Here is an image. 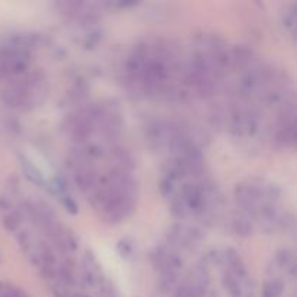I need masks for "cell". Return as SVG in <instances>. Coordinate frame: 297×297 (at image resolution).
Segmentation results:
<instances>
[{"label": "cell", "mask_w": 297, "mask_h": 297, "mask_svg": "<svg viewBox=\"0 0 297 297\" xmlns=\"http://www.w3.org/2000/svg\"><path fill=\"white\" fill-rule=\"evenodd\" d=\"M173 41L151 38L132 50L126 63L131 84L154 99H181L190 95L189 60Z\"/></svg>", "instance_id": "6da1fadb"}, {"label": "cell", "mask_w": 297, "mask_h": 297, "mask_svg": "<svg viewBox=\"0 0 297 297\" xmlns=\"http://www.w3.org/2000/svg\"><path fill=\"white\" fill-rule=\"evenodd\" d=\"M238 210L242 212L243 222L248 229L259 228L267 232L285 229L293 220L287 217L283 209L281 191L264 180L252 178L236 187Z\"/></svg>", "instance_id": "7a4b0ae2"}, {"label": "cell", "mask_w": 297, "mask_h": 297, "mask_svg": "<svg viewBox=\"0 0 297 297\" xmlns=\"http://www.w3.org/2000/svg\"><path fill=\"white\" fill-rule=\"evenodd\" d=\"M34 48L25 38H16L0 44V81H14L32 68Z\"/></svg>", "instance_id": "3957f363"}, {"label": "cell", "mask_w": 297, "mask_h": 297, "mask_svg": "<svg viewBox=\"0 0 297 297\" xmlns=\"http://www.w3.org/2000/svg\"><path fill=\"white\" fill-rule=\"evenodd\" d=\"M215 255L222 267V281L230 297H254V284L241 257L232 249L217 251Z\"/></svg>", "instance_id": "277c9868"}]
</instances>
